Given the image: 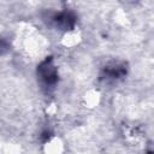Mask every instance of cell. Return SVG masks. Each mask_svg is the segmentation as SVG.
I'll use <instances>...</instances> for the list:
<instances>
[{"label": "cell", "instance_id": "obj_1", "mask_svg": "<svg viewBox=\"0 0 154 154\" xmlns=\"http://www.w3.org/2000/svg\"><path fill=\"white\" fill-rule=\"evenodd\" d=\"M36 76H37V82L41 89L46 94H49L55 89L59 82V73H58V67L54 63L53 55L46 57L37 65Z\"/></svg>", "mask_w": 154, "mask_h": 154}, {"label": "cell", "instance_id": "obj_2", "mask_svg": "<svg viewBox=\"0 0 154 154\" xmlns=\"http://www.w3.org/2000/svg\"><path fill=\"white\" fill-rule=\"evenodd\" d=\"M129 71L126 61H111L106 64L99 75V81L105 84H112L125 78Z\"/></svg>", "mask_w": 154, "mask_h": 154}, {"label": "cell", "instance_id": "obj_3", "mask_svg": "<svg viewBox=\"0 0 154 154\" xmlns=\"http://www.w3.org/2000/svg\"><path fill=\"white\" fill-rule=\"evenodd\" d=\"M49 23L60 31H71L76 28L77 16L71 10H63L48 16Z\"/></svg>", "mask_w": 154, "mask_h": 154}, {"label": "cell", "instance_id": "obj_4", "mask_svg": "<svg viewBox=\"0 0 154 154\" xmlns=\"http://www.w3.org/2000/svg\"><path fill=\"white\" fill-rule=\"evenodd\" d=\"M11 51V43L6 37H0V57L6 55Z\"/></svg>", "mask_w": 154, "mask_h": 154}, {"label": "cell", "instance_id": "obj_5", "mask_svg": "<svg viewBox=\"0 0 154 154\" xmlns=\"http://www.w3.org/2000/svg\"><path fill=\"white\" fill-rule=\"evenodd\" d=\"M52 137H53V132H52L49 129H45V130L41 132V135H40V141H41L42 143H47V142L51 141Z\"/></svg>", "mask_w": 154, "mask_h": 154}, {"label": "cell", "instance_id": "obj_6", "mask_svg": "<svg viewBox=\"0 0 154 154\" xmlns=\"http://www.w3.org/2000/svg\"><path fill=\"white\" fill-rule=\"evenodd\" d=\"M147 154H153V152H152V150H149V152H148Z\"/></svg>", "mask_w": 154, "mask_h": 154}]
</instances>
